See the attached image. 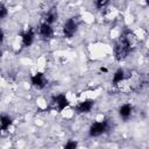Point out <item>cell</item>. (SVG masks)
I'll return each mask as SVG.
<instances>
[{"instance_id":"cell-14","label":"cell","mask_w":149,"mask_h":149,"mask_svg":"<svg viewBox=\"0 0 149 149\" xmlns=\"http://www.w3.org/2000/svg\"><path fill=\"white\" fill-rule=\"evenodd\" d=\"M63 149H77V142L76 141H69Z\"/></svg>"},{"instance_id":"cell-10","label":"cell","mask_w":149,"mask_h":149,"mask_svg":"<svg viewBox=\"0 0 149 149\" xmlns=\"http://www.w3.org/2000/svg\"><path fill=\"white\" fill-rule=\"evenodd\" d=\"M130 113H132V106H130L129 104L122 105V106L120 107V109H119V114H120V116L123 118V119H128L129 115H130Z\"/></svg>"},{"instance_id":"cell-4","label":"cell","mask_w":149,"mask_h":149,"mask_svg":"<svg viewBox=\"0 0 149 149\" xmlns=\"http://www.w3.org/2000/svg\"><path fill=\"white\" fill-rule=\"evenodd\" d=\"M69 105V100L64 94H58L51 99V108L61 112Z\"/></svg>"},{"instance_id":"cell-11","label":"cell","mask_w":149,"mask_h":149,"mask_svg":"<svg viewBox=\"0 0 149 149\" xmlns=\"http://www.w3.org/2000/svg\"><path fill=\"white\" fill-rule=\"evenodd\" d=\"M123 79H125V72H123V70L119 69V70L114 73V76H113V84H114V85H118V84L122 83Z\"/></svg>"},{"instance_id":"cell-12","label":"cell","mask_w":149,"mask_h":149,"mask_svg":"<svg viewBox=\"0 0 149 149\" xmlns=\"http://www.w3.org/2000/svg\"><path fill=\"white\" fill-rule=\"evenodd\" d=\"M56 17H57V13H56V10H54V9L49 10V12L47 13V15H45V23H48V24L52 23V22L56 20Z\"/></svg>"},{"instance_id":"cell-3","label":"cell","mask_w":149,"mask_h":149,"mask_svg":"<svg viewBox=\"0 0 149 149\" xmlns=\"http://www.w3.org/2000/svg\"><path fill=\"white\" fill-rule=\"evenodd\" d=\"M77 27H78V20H77V17L69 19L65 22L64 27H63V34H64V36L65 37H72L73 34L77 30Z\"/></svg>"},{"instance_id":"cell-7","label":"cell","mask_w":149,"mask_h":149,"mask_svg":"<svg viewBox=\"0 0 149 149\" xmlns=\"http://www.w3.org/2000/svg\"><path fill=\"white\" fill-rule=\"evenodd\" d=\"M40 34H41V36L44 38V40H48V38H50L51 36H52V34H54V31H52V28L50 27V24H48V23H43V24H41V27H40Z\"/></svg>"},{"instance_id":"cell-5","label":"cell","mask_w":149,"mask_h":149,"mask_svg":"<svg viewBox=\"0 0 149 149\" xmlns=\"http://www.w3.org/2000/svg\"><path fill=\"white\" fill-rule=\"evenodd\" d=\"M107 128H108V126H107L106 121H104V122H94L90 127V135L91 136H99L102 133H105L107 130Z\"/></svg>"},{"instance_id":"cell-9","label":"cell","mask_w":149,"mask_h":149,"mask_svg":"<svg viewBox=\"0 0 149 149\" xmlns=\"http://www.w3.org/2000/svg\"><path fill=\"white\" fill-rule=\"evenodd\" d=\"M34 41V31L31 29L27 30L26 33H23L22 35V43L24 47H29Z\"/></svg>"},{"instance_id":"cell-16","label":"cell","mask_w":149,"mask_h":149,"mask_svg":"<svg viewBox=\"0 0 149 149\" xmlns=\"http://www.w3.org/2000/svg\"><path fill=\"white\" fill-rule=\"evenodd\" d=\"M7 15V8L3 5H0V17H5Z\"/></svg>"},{"instance_id":"cell-13","label":"cell","mask_w":149,"mask_h":149,"mask_svg":"<svg viewBox=\"0 0 149 149\" xmlns=\"http://www.w3.org/2000/svg\"><path fill=\"white\" fill-rule=\"evenodd\" d=\"M10 123H12V119L9 116H7V115L1 116V128H2V130H6L10 126Z\"/></svg>"},{"instance_id":"cell-1","label":"cell","mask_w":149,"mask_h":149,"mask_svg":"<svg viewBox=\"0 0 149 149\" xmlns=\"http://www.w3.org/2000/svg\"><path fill=\"white\" fill-rule=\"evenodd\" d=\"M137 45V38L136 35L130 31V30H126L123 31V34L120 36V38L116 41L115 43V48H114V54H115V58L118 61H122L125 59L128 54Z\"/></svg>"},{"instance_id":"cell-8","label":"cell","mask_w":149,"mask_h":149,"mask_svg":"<svg viewBox=\"0 0 149 149\" xmlns=\"http://www.w3.org/2000/svg\"><path fill=\"white\" fill-rule=\"evenodd\" d=\"M92 106H93V101H92V100H86V101L80 102V104L76 107V111H77L78 113H87V112L91 111Z\"/></svg>"},{"instance_id":"cell-18","label":"cell","mask_w":149,"mask_h":149,"mask_svg":"<svg viewBox=\"0 0 149 149\" xmlns=\"http://www.w3.org/2000/svg\"><path fill=\"white\" fill-rule=\"evenodd\" d=\"M147 5H149V1H147Z\"/></svg>"},{"instance_id":"cell-17","label":"cell","mask_w":149,"mask_h":149,"mask_svg":"<svg viewBox=\"0 0 149 149\" xmlns=\"http://www.w3.org/2000/svg\"><path fill=\"white\" fill-rule=\"evenodd\" d=\"M100 71H101V72H107V69H106V68H101Z\"/></svg>"},{"instance_id":"cell-15","label":"cell","mask_w":149,"mask_h":149,"mask_svg":"<svg viewBox=\"0 0 149 149\" xmlns=\"http://www.w3.org/2000/svg\"><path fill=\"white\" fill-rule=\"evenodd\" d=\"M108 5V1H106V0H98V1H95V6L99 8V9H102L105 6H107Z\"/></svg>"},{"instance_id":"cell-2","label":"cell","mask_w":149,"mask_h":149,"mask_svg":"<svg viewBox=\"0 0 149 149\" xmlns=\"http://www.w3.org/2000/svg\"><path fill=\"white\" fill-rule=\"evenodd\" d=\"M128 84L132 91L139 92L149 85V80L144 73H133L128 78Z\"/></svg>"},{"instance_id":"cell-6","label":"cell","mask_w":149,"mask_h":149,"mask_svg":"<svg viewBox=\"0 0 149 149\" xmlns=\"http://www.w3.org/2000/svg\"><path fill=\"white\" fill-rule=\"evenodd\" d=\"M31 84L36 88H43L47 85V79H45V77H44L43 73L37 72V73H35L31 77Z\"/></svg>"}]
</instances>
